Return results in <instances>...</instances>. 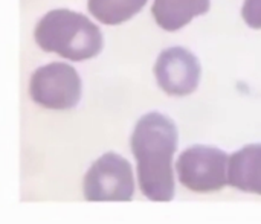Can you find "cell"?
Instances as JSON below:
<instances>
[{
	"label": "cell",
	"instance_id": "6da1fadb",
	"mask_svg": "<svg viewBox=\"0 0 261 224\" xmlns=\"http://www.w3.org/2000/svg\"><path fill=\"white\" fill-rule=\"evenodd\" d=\"M177 148V128L160 113H148L136 124L131 151L137 162L142 194L153 201H170L174 195L171 160Z\"/></svg>",
	"mask_w": 261,
	"mask_h": 224
},
{
	"label": "cell",
	"instance_id": "7a4b0ae2",
	"mask_svg": "<svg viewBox=\"0 0 261 224\" xmlns=\"http://www.w3.org/2000/svg\"><path fill=\"white\" fill-rule=\"evenodd\" d=\"M37 45L60 57L82 61L93 58L103 49V35L82 14L55 9L40 20L35 29Z\"/></svg>",
	"mask_w": 261,
	"mask_h": 224
},
{
	"label": "cell",
	"instance_id": "3957f363",
	"mask_svg": "<svg viewBox=\"0 0 261 224\" xmlns=\"http://www.w3.org/2000/svg\"><path fill=\"white\" fill-rule=\"evenodd\" d=\"M228 154L218 148L196 145L177 159L181 183L194 192H215L228 183Z\"/></svg>",
	"mask_w": 261,
	"mask_h": 224
},
{
	"label": "cell",
	"instance_id": "277c9868",
	"mask_svg": "<svg viewBox=\"0 0 261 224\" xmlns=\"http://www.w3.org/2000/svg\"><path fill=\"white\" fill-rule=\"evenodd\" d=\"M133 192L131 166L115 152L104 154L84 177V197L89 201H129Z\"/></svg>",
	"mask_w": 261,
	"mask_h": 224
},
{
	"label": "cell",
	"instance_id": "5b68a950",
	"mask_svg": "<svg viewBox=\"0 0 261 224\" xmlns=\"http://www.w3.org/2000/svg\"><path fill=\"white\" fill-rule=\"evenodd\" d=\"M29 92L40 105L52 110H67L79 101L81 79L69 64L51 63L32 74Z\"/></svg>",
	"mask_w": 261,
	"mask_h": 224
},
{
	"label": "cell",
	"instance_id": "8992f818",
	"mask_svg": "<svg viewBox=\"0 0 261 224\" xmlns=\"http://www.w3.org/2000/svg\"><path fill=\"white\" fill-rule=\"evenodd\" d=\"M155 75L160 89L173 96L192 93L200 79V64L189 50L183 48L165 49L156 61Z\"/></svg>",
	"mask_w": 261,
	"mask_h": 224
},
{
	"label": "cell",
	"instance_id": "52a82bcc",
	"mask_svg": "<svg viewBox=\"0 0 261 224\" xmlns=\"http://www.w3.org/2000/svg\"><path fill=\"white\" fill-rule=\"evenodd\" d=\"M228 183L240 191L261 195V144L247 145L232 154Z\"/></svg>",
	"mask_w": 261,
	"mask_h": 224
},
{
	"label": "cell",
	"instance_id": "ba28073f",
	"mask_svg": "<svg viewBox=\"0 0 261 224\" xmlns=\"http://www.w3.org/2000/svg\"><path fill=\"white\" fill-rule=\"evenodd\" d=\"M209 0H155L153 16L165 31H177L209 11Z\"/></svg>",
	"mask_w": 261,
	"mask_h": 224
},
{
	"label": "cell",
	"instance_id": "9c48e42d",
	"mask_svg": "<svg viewBox=\"0 0 261 224\" xmlns=\"http://www.w3.org/2000/svg\"><path fill=\"white\" fill-rule=\"evenodd\" d=\"M147 0H89L92 16L104 25H121L136 16Z\"/></svg>",
	"mask_w": 261,
	"mask_h": 224
},
{
	"label": "cell",
	"instance_id": "30bf717a",
	"mask_svg": "<svg viewBox=\"0 0 261 224\" xmlns=\"http://www.w3.org/2000/svg\"><path fill=\"white\" fill-rule=\"evenodd\" d=\"M241 16L247 26L261 29V0H244Z\"/></svg>",
	"mask_w": 261,
	"mask_h": 224
}]
</instances>
